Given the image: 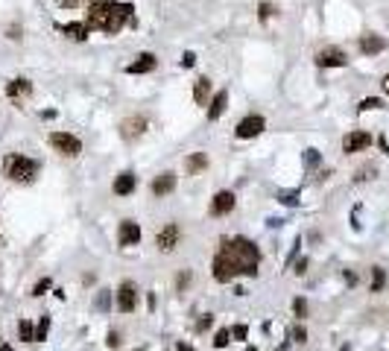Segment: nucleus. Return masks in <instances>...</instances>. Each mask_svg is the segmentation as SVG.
<instances>
[{"label": "nucleus", "instance_id": "41", "mask_svg": "<svg viewBox=\"0 0 389 351\" xmlns=\"http://www.w3.org/2000/svg\"><path fill=\"white\" fill-rule=\"evenodd\" d=\"M211 322H214V316H211V313H208V316H205V319H202V322H199V331H205V328H208V325H211Z\"/></svg>", "mask_w": 389, "mask_h": 351}, {"label": "nucleus", "instance_id": "7", "mask_svg": "<svg viewBox=\"0 0 389 351\" xmlns=\"http://www.w3.org/2000/svg\"><path fill=\"white\" fill-rule=\"evenodd\" d=\"M135 308H138V287H135V281H123L117 290V310L132 313Z\"/></svg>", "mask_w": 389, "mask_h": 351}, {"label": "nucleus", "instance_id": "21", "mask_svg": "<svg viewBox=\"0 0 389 351\" xmlns=\"http://www.w3.org/2000/svg\"><path fill=\"white\" fill-rule=\"evenodd\" d=\"M29 91H32V82H29V79H23V76H20V79H12V82L6 85V94H9L12 100L23 97V94H29Z\"/></svg>", "mask_w": 389, "mask_h": 351}, {"label": "nucleus", "instance_id": "35", "mask_svg": "<svg viewBox=\"0 0 389 351\" xmlns=\"http://www.w3.org/2000/svg\"><path fill=\"white\" fill-rule=\"evenodd\" d=\"M176 284H179V290H184L187 284H190V272L184 269V272H179V278H176Z\"/></svg>", "mask_w": 389, "mask_h": 351}, {"label": "nucleus", "instance_id": "42", "mask_svg": "<svg viewBox=\"0 0 389 351\" xmlns=\"http://www.w3.org/2000/svg\"><path fill=\"white\" fill-rule=\"evenodd\" d=\"M176 349H179V351H193V346H187V343H179Z\"/></svg>", "mask_w": 389, "mask_h": 351}, {"label": "nucleus", "instance_id": "18", "mask_svg": "<svg viewBox=\"0 0 389 351\" xmlns=\"http://www.w3.org/2000/svg\"><path fill=\"white\" fill-rule=\"evenodd\" d=\"M225 105H228V91H217V94H214V100L208 103V120H217V117H223Z\"/></svg>", "mask_w": 389, "mask_h": 351}, {"label": "nucleus", "instance_id": "38", "mask_svg": "<svg viewBox=\"0 0 389 351\" xmlns=\"http://www.w3.org/2000/svg\"><path fill=\"white\" fill-rule=\"evenodd\" d=\"M305 267H307V258H302V261H296V267H293V272H296V275H302V272H305Z\"/></svg>", "mask_w": 389, "mask_h": 351}, {"label": "nucleus", "instance_id": "30", "mask_svg": "<svg viewBox=\"0 0 389 351\" xmlns=\"http://www.w3.org/2000/svg\"><path fill=\"white\" fill-rule=\"evenodd\" d=\"M275 199H278V202H284V205H296V202H299V193H296V190H290V193H278Z\"/></svg>", "mask_w": 389, "mask_h": 351}, {"label": "nucleus", "instance_id": "32", "mask_svg": "<svg viewBox=\"0 0 389 351\" xmlns=\"http://www.w3.org/2000/svg\"><path fill=\"white\" fill-rule=\"evenodd\" d=\"M47 331H50V319L44 316V319L38 322V328H35V340H44V337H47Z\"/></svg>", "mask_w": 389, "mask_h": 351}, {"label": "nucleus", "instance_id": "16", "mask_svg": "<svg viewBox=\"0 0 389 351\" xmlns=\"http://www.w3.org/2000/svg\"><path fill=\"white\" fill-rule=\"evenodd\" d=\"M202 170H208V152H193L184 158V173L187 176H199Z\"/></svg>", "mask_w": 389, "mask_h": 351}, {"label": "nucleus", "instance_id": "10", "mask_svg": "<svg viewBox=\"0 0 389 351\" xmlns=\"http://www.w3.org/2000/svg\"><path fill=\"white\" fill-rule=\"evenodd\" d=\"M234 205H237L234 193H231V190H220V193L211 199V214H214V217H225V214L234 211Z\"/></svg>", "mask_w": 389, "mask_h": 351}, {"label": "nucleus", "instance_id": "24", "mask_svg": "<svg viewBox=\"0 0 389 351\" xmlns=\"http://www.w3.org/2000/svg\"><path fill=\"white\" fill-rule=\"evenodd\" d=\"M228 343H231V331H228V328H220L217 337H214V346H217V349H225Z\"/></svg>", "mask_w": 389, "mask_h": 351}, {"label": "nucleus", "instance_id": "22", "mask_svg": "<svg viewBox=\"0 0 389 351\" xmlns=\"http://www.w3.org/2000/svg\"><path fill=\"white\" fill-rule=\"evenodd\" d=\"M384 287H387V272L381 267H375L372 269V293H381Z\"/></svg>", "mask_w": 389, "mask_h": 351}, {"label": "nucleus", "instance_id": "36", "mask_svg": "<svg viewBox=\"0 0 389 351\" xmlns=\"http://www.w3.org/2000/svg\"><path fill=\"white\" fill-rule=\"evenodd\" d=\"M97 0H59V6H91Z\"/></svg>", "mask_w": 389, "mask_h": 351}, {"label": "nucleus", "instance_id": "3", "mask_svg": "<svg viewBox=\"0 0 389 351\" xmlns=\"http://www.w3.org/2000/svg\"><path fill=\"white\" fill-rule=\"evenodd\" d=\"M3 170H6V176L12 179V182H32L35 176H38V170H41V164L35 161V158H26V155H6V161H3Z\"/></svg>", "mask_w": 389, "mask_h": 351}, {"label": "nucleus", "instance_id": "19", "mask_svg": "<svg viewBox=\"0 0 389 351\" xmlns=\"http://www.w3.org/2000/svg\"><path fill=\"white\" fill-rule=\"evenodd\" d=\"M67 38H73V41H85L88 35H91V29H88V23L82 21V23H64V26H59Z\"/></svg>", "mask_w": 389, "mask_h": 351}, {"label": "nucleus", "instance_id": "9", "mask_svg": "<svg viewBox=\"0 0 389 351\" xmlns=\"http://www.w3.org/2000/svg\"><path fill=\"white\" fill-rule=\"evenodd\" d=\"M146 132V117L143 114H132V117H126L123 123H120V135L126 138V141H135V138H141Z\"/></svg>", "mask_w": 389, "mask_h": 351}, {"label": "nucleus", "instance_id": "25", "mask_svg": "<svg viewBox=\"0 0 389 351\" xmlns=\"http://www.w3.org/2000/svg\"><path fill=\"white\" fill-rule=\"evenodd\" d=\"M360 111H372V108H384V100H378V97H366L360 105H357Z\"/></svg>", "mask_w": 389, "mask_h": 351}, {"label": "nucleus", "instance_id": "33", "mask_svg": "<svg viewBox=\"0 0 389 351\" xmlns=\"http://www.w3.org/2000/svg\"><path fill=\"white\" fill-rule=\"evenodd\" d=\"M50 290V278H41L38 284H35V290H32V296H44Z\"/></svg>", "mask_w": 389, "mask_h": 351}, {"label": "nucleus", "instance_id": "15", "mask_svg": "<svg viewBox=\"0 0 389 351\" xmlns=\"http://www.w3.org/2000/svg\"><path fill=\"white\" fill-rule=\"evenodd\" d=\"M384 50H387V38H381V35H375V32H369V35L360 38V53L375 56V53H384Z\"/></svg>", "mask_w": 389, "mask_h": 351}, {"label": "nucleus", "instance_id": "29", "mask_svg": "<svg viewBox=\"0 0 389 351\" xmlns=\"http://www.w3.org/2000/svg\"><path fill=\"white\" fill-rule=\"evenodd\" d=\"M290 337H293V343H305V340H307V331H305V325H293Z\"/></svg>", "mask_w": 389, "mask_h": 351}, {"label": "nucleus", "instance_id": "8", "mask_svg": "<svg viewBox=\"0 0 389 351\" xmlns=\"http://www.w3.org/2000/svg\"><path fill=\"white\" fill-rule=\"evenodd\" d=\"M316 64L319 67H346L348 64V56L340 47H325V50L316 53Z\"/></svg>", "mask_w": 389, "mask_h": 351}, {"label": "nucleus", "instance_id": "37", "mask_svg": "<svg viewBox=\"0 0 389 351\" xmlns=\"http://www.w3.org/2000/svg\"><path fill=\"white\" fill-rule=\"evenodd\" d=\"M375 176V167H363L360 173H357V182H366V179H372Z\"/></svg>", "mask_w": 389, "mask_h": 351}, {"label": "nucleus", "instance_id": "28", "mask_svg": "<svg viewBox=\"0 0 389 351\" xmlns=\"http://www.w3.org/2000/svg\"><path fill=\"white\" fill-rule=\"evenodd\" d=\"M305 164H307V170H313L319 164V152L316 149H305Z\"/></svg>", "mask_w": 389, "mask_h": 351}, {"label": "nucleus", "instance_id": "27", "mask_svg": "<svg viewBox=\"0 0 389 351\" xmlns=\"http://www.w3.org/2000/svg\"><path fill=\"white\" fill-rule=\"evenodd\" d=\"M108 305H111V296H108V290H100V296H97V310H108Z\"/></svg>", "mask_w": 389, "mask_h": 351}, {"label": "nucleus", "instance_id": "34", "mask_svg": "<svg viewBox=\"0 0 389 351\" xmlns=\"http://www.w3.org/2000/svg\"><path fill=\"white\" fill-rule=\"evenodd\" d=\"M179 64H182V67H193V64H196V53H190V50H187V53L182 56V62H179Z\"/></svg>", "mask_w": 389, "mask_h": 351}, {"label": "nucleus", "instance_id": "1", "mask_svg": "<svg viewBox=\"0 0 389 351\" xmlns=\"http://www.w3.org/2000/svg\"><path fill=\"white\" fill-rule=\"evenodd\" d=\"M261 249L249 237H225L220 243V252L214 255V278L220 284L234 281L237 275H258Z\"/></svg>", "mask_w": 389, "mask_h": 351}, {"label": "nucleus", "instance_id": "5", "mask_svg": "<svg viewBox=\"0 0 389 351\" xmlns=\"http://www.w3.org/2000/svg\"><path fill=\"white\" fill-rule=\"evenodd\" d=\"M264 126H266V120H264L261 114H249V117H243V120L237 123L234 135H237L240 141H249V138H258V135L264 132Z\"/></svg>", "mask_w": 389, "mask_h": 351}, {"label": "nucleus", "instance_id": "17", "mask_svg": "<svg viewBox=\"0 0 389 351\" xmlns=\"http://www.w3.org/2000/svg\"><path fill=\"white\" fill-rule=\"evenodd\" d=\"M176 190V173H161L155 182H152V193L155 196H167Z\"/></svg>", "mask_w": 389, "mask_h": 351}, {"label": "nucleus", "instance_id": "6", "mask_svg": "<svg viewBox=\"0 0 389 351\" xmlns=\"http://www.w3.org/2000/svg\"><path fill=\"white\" fill-rule=\"evenodd\" d=\"M179 240H182V228H179L176 223H167V226L158 231L155 246H158V252H173V249L179 246Z\"/></svg>", "mask_w": 389, "mask_h": 351}, {"label": "nucleus", "instance_id": "23", "mask_svg": "<svg viewBox=\"0 0 389 351\" xmlns=\"http://www.w3.org/2000/svg\"><path fill=\"white\" fill-rule=\"evenodd\" d=\"M18 337H20L23 343H35V328H32L26 319H20V322H18Z\"/></svg>", "mask_w": 389, "mask_h": 351}, {"label": "nucleus", "instance_id": "39", "mask_svg": "<svg viewBox=\"0 0 389 351\" xmlns=\"http://www.w3.org/2000/svg\"><path fill=\"white\" fill-rule=\"evenodd\" d=\"M237 340H246V325H234V331H231Z\"/></svg>", "mask_w": 389, "mask_h": 351}, {"label": "nucleus", "instance_id": "40", "mask_svg": "<svg viewBox=\"0 0 389 351\" xmlns=\"http://www.w3.org/2000/svg\"><path fill=\"white\" fill-rule=\"evenodd\" d=\"M108 346H111V349H117V346H120V337H117V334H114V331H111V334H108Z\"/></svg>", "mask_w": 389, "mask_h": 351}, {"label": "nucleus", "instance_id": "44", "mask_svg": "<svg viewBox=\"0 0 389 351\" xmlns=\"http://www.w3.org/2000/svg\"><path fill=\"white\" fill-rule=\"evenodd\" d=\"M0 351H12V349H9V346H3V343H0Z\"/></svg>", "mask_w": 389, "mask_h": 351}, {"label": "nucleus", "instance_id": "20", "mask_svg": "<svg viewBox=\"0 0 389 351\" xmlns=\"http://www.w3.org/2000/svg\"><path fill=\"white\" fill-rule=\"evenodd\" d=\"M208 94H211V79H208V76H199V79L193 82V100H196L199 105H208Z\"/></svg>", "mask_w": 389, "mask_h": 351}, {"label": "nucleus", "instance_id": "12", "mask_svg": "<svg viewBox=\"0 0 389 351\" xmlns=\"http://www.w3.org/2000/svg\"><path fill=\"white\" fill-rule=\"evenodd\" d=\"M372 144V135L369 132H348L343 138V152H360Z\"/></svg>", "mask_w": 389, "mask_h": 351}, {"label": "nucleus", "instance_id": "14", "mask_svg": "<svg viewBox=\"0 0 389 351\" xmlns=\"http://www.w3.org/2000/svg\"><path fill=\"white\" fill-rule=\"evenodd\" d=\"M155 64H158V62H155L152 53H141L132 64H126V73H132V76H135V73H152Z\"/></svg>", "mask_w": 389, "mask_h": 351}, {"label": "nucleus", "instance_id": "11", "mask_svg": "<svg viewBox=\"0 0 389 351\" xmlns=\"http://www.w3.org/2000/svg\"><path fill=\"white\" fill-rule=\"evenodd\" d=\"M117 243L120 246H138L141 243V226L132 223V220H123L120 228H117Z\"/></svg>", "mask_w": 389, "mask_h": 351}, {"label": "nucleus", "instance_id": "2", "mask_svg": "<svg viewBox=\"0 0 389 351\" xmlns=\"http://www.w3.org/2000/svg\"><path fill=\"white\" fill-rule=\"evenodd\" d=\"M85 23H88V29H100V32H105V35H117L126 23L138 26V18H135V6H132V3L97 0V3L88 6Z\"/></svg>", "mask_w": 389, "mask_h": 351}, {"label": "nucleus", "instance_id": "31", "mask_svg": "<svg viewBox=\"0 0 389 351\" xmlns=\"http://www.w3.org/2000/svg\"><path fill=\"white\" fill-rule=\"evenodd\" d=\"M293 310H296L299 319H305V316H307V302H305V299H296V302H293Z\"/></svg>", "mask_w": 389, "mask_h": 351}, {"label": "nucleus", "instance_id": "4", "mask_svg": "<svg viewBox=\"0 0 389 351\" xmlns=\"http://www.w3.org/2000/svg\"><path fill=\"white\" fill-rule=\"evenodd\" d=\"M50 146H53L56 152L67 155V158H73V155L82 152V141H79L76 135H67V132H53V135H50Z\"/></svg>", "mask_w": 389, "mask_h": 351}, {"label": "nucleus", "instance_id": "13", "mask_svg": "<svg viewBox=\"0 0 389 351\" xmlns=\"http://www.w3.org/2000/svg\"><path fill=\"white\" fill-rule=\"evenodd\" d=\"M135 187H138V176H135L132 170H123V173L114 179V193H117V196H129V193H135Z\"/></svg>", "mask_w": 389, "mask_h": 351}, {"label": "nucleus", "instance_id": "43", "mask_svg": "<svg viewBox=\"0 0 389 351\" xmlns=\"http://www.w3.org/2000/svg\"><path fill=\"white\" fill-rule=\"evenodd\" d=\"M384 91H387V94H389V73H387V76H384Z\"/></svg>", "mask_w": 389, "mask_h": 351}, {"label": "nucleus", "instance_id": "26", "mask_svg": "<svg viewBox=\"0 0 389 351\" xmlns=\"http://www.w3.org/2000/svg\"><path fill=\"white\" fill-rule=\"evenodd\" d=\"M272 15H275V6H272V3H261V6H258V18H261V21H269Z\"/></svg>", "mask_w": 389, "mask_h": 351}]
</instances>
